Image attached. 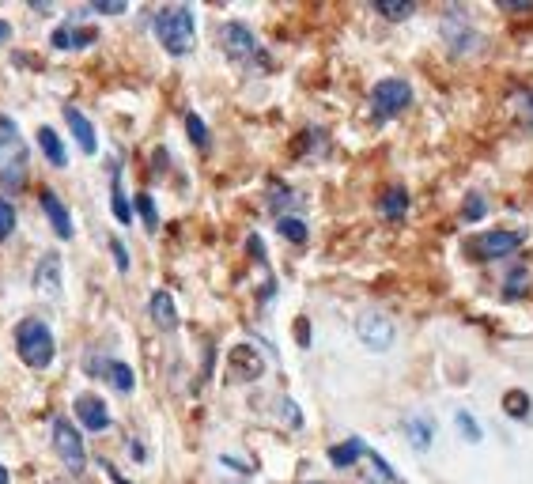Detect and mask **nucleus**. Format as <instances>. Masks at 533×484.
Wrapping results in <instances>:
<instances>
[{"instance_id": "obj_20", "label": "nucleus", "mask_w": 533, "mask_h": 484, "mask_svg": "<svg viewBox=\"0 0 533 484\" xmlns=\"http://www.w3.org/2000/svg\"><path fill=\"white\" fill-rule=\"evenodd\" d=\"M363 450H367L363 447V439H344V443H337V447L329 450V462L337 469H348L352 462H360Z\"/></svg>"}, {"instance_id": "obj_16", "label": "nucleus", "mask_w": 533, "mask_h": 484, "mask_svg": "<svg viewBox=\"0 0 533 484\" xmlns=\"http://www.w3.org/2000/svg\"><path fill=\"white\" fill-rule=\"evenodd\" d=\"M148 314L159 329H178V311H174V295L171 292H155L148 303Z\"/></svg>"}, {"instance_id": "obj_24", "label": "nucleus", "mask_w": 533, "mask_h": 484, "mask_svg": "<svg viewBox=\"0 0 533 484\" xmlns=\"http://www.w3.org/2000/svg\"><path fill=\"white\" fill-rule=\"evenodd\" d=\"M276 231L288 242H307V224L295 220V216H276Z\"/></svg>"}, {"instance_id": "obj_12", "label": "nucleus", "mask_w": 533, "mask_h": 484, "mask_svg": "<svg viewBox=\"0 0 533 484\" xmlns=\"http://www.w3.org/2000/svg\"><path fill=\"white\" fill-rule=\"evenodd\" d=\"M65 121H69L76 144L84 148V156H95V152H99V137H95V125L84 118V110H80V106H65Z\"/></svg>"}, {"instance_id": "obj_10", "label": "nucleus", "mask_w": 533, "mask_h": 484, "mask_svg": "<svg viewBox=\"0 0 533 484\" xmlns=\"http://www.w3.org/2000/svg\"><path fill=\"white\" fill-rule=\"evenodd\" d=\"M35 292L42 295V299H50V303H57L61 299V254H53V250H46L42 258H38V269H35Z\"/></svg>"}, {"instance_id": "obj_4", "label": "nucleus", "mask_w": 533, "mask_h": 484, "mask_svg": "<svg viewBox=\"0 0 533 484\" xmlns=\"http://www.w3.org/2000/svg\"><path fill=\"white\" fill-rule=\"evenodd\" d=\"M53 450H57V458L65 462L69 473H84L87 466L84 439H80V432L72 428V420H65V416H53Z\"/></svg>"}, {"instance_id": "obj_35", "label": "nucleus", "mask_w": 533, "mask_h": 484, "mask_svg": "<svg viewBox=\"0 0 533 484\" xmlns=\"http://www.w3.org/2000/svg\"><path fill=\"white\" fill-rule=\"evenodd\" d=\"M503 12H515V16H530L533 12V4H499Z\"/></svg>"}, {"instance_id": "obj_22", "label": "nucleus", "mask_w": 533, "mask_h": 484, "mask_svg": "<svg viewBox=\"0 0 533 484\" xmlns=\"http://www.w3.org/2000/svg\"><path fill=\"white\" fill-rule=\"evenodd\" d=\"M110 208H114L118 224H129V220H133V205H129V197L121 193V178H114V182H110Z\"/></svg>"}, {"instance_id": "obj_21", "label": "nucleus", "mask_w": 533, "mask_h": 484, "mask_svg": "<svg viewBox=\"0 0 533 484\" xmlns=\"http://www.w3.org/2000/svg\"><path fill=\"white\" fill-rule=\"evenodd\" d=\"M405 432H409L416 450H428L431 439H435V424H431L428 416H413V420H405Z\"/></svg>"}, {"instance_id": "obj_8", "label": "nucleus", "mask_w": 533, "mask_h": 484, "mask_svg": "<svg viewBox=\"0 0 533 484\" xmlns=\"http://www.w3.org/2000/svg\"><path fill=\"white\" fill-rule=\"evenodd\" d=\"M356 333H360V341L367 348H375V352H386V348L394 345V322L379 311H367L360 314V322H356Z\"/></svg>"}, {"instance_id": "obj_23", "label": "nucleus", "mask_w": 533, "mask_h": 484, "mask_svg": "<svg viewBox=\"0 0 533 484\" xmlns=\"http://www.w3.org/2000/svg\"><path fill=\"white\" fill-rule=\"evenodd\" d=\"M526 284H530V269L526 265H511L507 284H503V299H518V292H526Z\"/></svg>"}, {"instance_id": "obj_28", "label": "nucleus", "mask_w": 533, "mask_h": 484, "mask_svg": "<svg viewBox=\"0 0 533 484\" xmlns=\"http://www.w3.org/2000/svg\"><path fill=\"white\" fill-rule=\"evenodd\" d=\"M375 12H379L382 19H394V23H401V19L413 16L416 4H386V0H379V4H375Z\"/></svg>"}, {"instance_id": "obj_15", "label": "nucleus", "mask_w": 533, "mask_h": 484, "mask_svg": "<svg viewBox=\"0 0 533 484\" xmlns=\"http://www.w3.org/2000/svg\"><path fill=\"white\" fill-rule=\"evenodd\" d=\"M91 375H106V379L118 386L121 394H133V386H137V379H133V367L121 360H110L103 367V363H91Z\"/></svg>"}, {"instance_id": "obj_33", "label": "nucleus", "mask_w": 533, "mask_h": 484, "mask_svg": "<svg viewBox=\"0 0 533 484\" xmlns=\"http://www.w3.org/2000/svg\"><path fill=\"white\" fill-rule=\"evenodd\" d=\"M84 12H99V16H125V12H129V4H125V0H114V4H87Z\"/></svg>"}, {"instance_id": "obj_27", "label": "nucleus", "mask_w": 533, "mask_h": 484, "mask_svg": "<svg viewBox=\"0 0 533 484\" xmlns=\"http://www.w3.org/2000/svg\"><path fill=\"white\" fill-rule=\"evenodd\" d=\"M503 409H507V416L522 420V416L530 413V398H526L522 390H507V398H503Z\"/></svg>"}, {"instance_id": "obj_26", "label": "nucleus", "mask_w": 533, "mask_h": 484, "mask_svg": "<svg viewBox=\"0 0 533 484\" xmlns=\"http://www.w3.org/2000/svg\"><path fill=\"white\" fill-rule=\"evenodd\" d=\"M186 133H190L193 148H201V152H205L208 144H212V137H208V129H205V121L197 118V114H186Z\"/></svg>"}, {"instance_id": "obj_37", "label": "nucleus", "mask_w": 533, "mask_h": 484, "mask_svg": "<svg viewBox=\"0 0 533 484\" xmlns=\"http://www.w3.org/2000/svg\"><path fill=\"white\" fill-rule=\"evenodd\" d=\"M103 469H106V477H110V481H114V484H129V481H125V477H121V473H118V469L110 466V462H103Z\"/></svg>"}, {"instance_id": "obj_3", "label": "nucleus", "mask_w": 533, "mask_h": 484, "mask_svg": "<svg viewBox=\"0 0 533 484\" xmlns=\"http://www.w3.org/2000/svg\"><path fill=\"white\" fill-rule=\"evenodd\" d=\"M16 348L27 367H50L53 352H57V341H53V333L46 322L23 318V322L16 326Z\"/></svg>"}, {"instance_id": "obj_19", "label": "nucleus", "mask_w": 533, "mask_h": 484, "mask_svg": "<svg viewBox=\"0 0 533 484\" xmlns=\"http://www.w3.org/2000/svg\"><path fill=\"white\" fill-rule=\"evenodd\" d=\"M443 38L450 42V50L454 53H465L469 46H477V35H473L465 23H454L450 12H447V19H443Z\"/></svg>"}, {"instance_id": "obj_41", "label": "nucleus", "mask_w": 533, "mask_h": 484, "mask_svg": "<svg viewBox=\"0 0 533 484\" xmlns=\"http://www.w3.org/2000/svg\"><path fill=\"white\" fill-rule=\"evenodd\" d=\"M0 484H8V469L0 466Z\"/></svg>"}, {"instance_id": "obj_5", "label": "nucleus", "mask_w": 533, "mask_h": 484, "mask_svg": "<svg viewBox=\"0 0 533 484\" xmlns=\"http://www.w3.org/2000/svg\"><path fill=\"white\" fill-rule=\"evenodd\" d=\"M409 103H413V87L405 80H382V84L371 87V114H375V121L394 118Z\"/></svg>"}, {"instance_id": "obj_11", "label": "nucleus", "mask_w": 533, "mask_h": 484, "mask_svg": "<svg viewBox=\"0 0 533 484\" xmlns=\"http://www.w3.org/2000/svg\"><path fill=\"white\" fill-rule=\"evenodd\" d=\"M72 409H76V416L84 420L87 432H106V428H110V413H106V405L95 398V394H80Z\"/></svg>"}, {"instance_id": "obj_2", "label": "nucleus", "mask_w": 533, "mask_h": 484, "mask_svg": "<svg viewBox=\"0 0 533 484\" xmlns=\"http://www.w3.org/2000/svg\"><path fill=\"white\" fill-rule=\"evenodd\" d=\"M27 182V144L19 137L16 121L0 114V186L19 190Z\"/></svg>"}, {"instance_id": "obj_6", "label": "nucleus", "mask_w": 533, "mask_h": 484, "mask_svg": "<svg viewBox=\"0 0 533 484\" xmlns=\"http://www.w3.org/2000/svg\"><path fill=\"white\" fill-rule=\"evenodd\" d=\"M220 46L235 61H265V53L258 50V38L246 23H224L220 27Z\"/></svg>"}, {"instance_id": "obj_13", "label": "nucleus", "mask_w": 533, "mask_h": 484, "mask_svg": "<svg viewBox=\"0 0 533 484\" xmlns=\"http://www.w3.org/2000/svg\"><path fill=\"white\" fill-rule=\"evenodd\" d=\"M95 38H99V35H95L91 27H76V23H65V27H53L50 46H53V50H84V46H91Z\"/></svg>"}, {"instance_id": "obj_40", "label": "nucleus", "mask_w": 533, "mask_h": 484, "mask_svg": "<svg viewBox=\"0 0 533 484\" xmlns=\"http://www.w3.org/2000/svg\"><path fill=\"white\" fill-rule=\"evenodd\" d=\"M133 458H137V462H144V458H148V450L140 447V443H133Z\"/></svg>"}, {"instance_id": "obj_9", "label": "nucleus", "mask_w": 533, "mask_h": 484, "mask_svg": "<svg viewBox=\"0 0 533 484\" xmlns=\"http://www.w3.org/2000/svg\"><path fill=\"white\" fill-rule=\"evenodd\" d=\"M265 371V360L258 356V348L250 345H235L231 356H227V382H254L261 379Z\"/></svg>"}, {"instance_id": "obj_34", "label": "nucleus", "mask_w": 533, "mask_h": 484, "mask_svg": "<svg viewBox=\"0 0 533 484\" xmlns=\"http://www.w3.org/2000/svg\"><path fill=\"white\" fill-rule=\"evenodd\" d=\"M110 250H114V261H118V269L125 273V269H129V250H125V242L114 239V242H110Z\"/></svg>"}, {"instance_id": "obj_29", "label": "nucleus", "mask_w": 533, "mask_h": 484, "mask_svg": "<svg viewBox=\"0 0 533 484\" xmlns=\"http://www.w3.org/2000/svg\"><path fill=\"white\" fill-rule=\"evenodd\" d=\"M454 420H458V432L465 435V443H481V428H477V420H473V413H458L454 416Z\"/></svg>"}, {"instance_id": "obj_31", "label": "nucleus", "mask_w": 533, "mask_h": 484, "mask_svg": "<svg viewBox=\"0 0 533 484\" xmlns=\"http://www.w3.org/2000/svg\"><path fill=\"white\" fill-rule=\"evenodd\" d=\"M484 212H488V208H484V197H481V193H469V197H465V208H462V220L477 224Z\"/></svg>"}, {"instance_id": "obj_38", "label": "nucleus", "mask_w": 533, "mask_h": 484, "mask_svg": "<svg viewBox=\"0 0 533 484\" xmlns=\"http://www.w3.org/2000/svg\"><path fill=\"white\" fill-rule=\"evenodd\" d=\"M295 329H299V345H307L310 337H307V318H299V322H295Z\"/></svg>"}, {"instance_id": "obj_36", "label": "nucleus", "mask_w": 533, "mask_h": 484, "mask_svg": "<svg viewBox=\"0 0 533 484\" xmlns=\"http://www.w3.org/2000/svg\"><path fill=\"white\" fill-rule=\"evenodd\" d=\"M522 114L530 118V129H533V91H522Z\"/></svg>"}, {"instance_id": "obj_30", "label": "nucleus", "mask_w": 533, "mask_h": 484, "mask_svg": "<svg viewBox=\"0 0 533 484\" xmlns=\"http://www.w3.org/2000/svg\"><path fill=\"white\" fill-rule=\"evenodd\" d=\"M12 231H16V208L0 197V242L12 239Z\"/></svg>"}, {"instance_id": "obj_25", "label": "nucleus", "mask_w": 533, "mask_h": 484, "mask_svg": "<svg viewBox=\"0 0 533 484\" xmlns=\"http://www.w3.org/2000/svg\"><path fill=\"white\" fill-rule=\"evenodd\" d=\"M133 208H137V212H140V220H144V227H148V231H159V212H155L152 193H137V201H133Z\"/></svg>"}, {"instance_id": "obj_7", "label": "nucleus", "mask_w": 533, "mask_h": 484, "mask_svg": "<svg viewBox=\"0 0 533 484\" xmlns=\"http://www.w3.org/2000/svg\"><path fill=\"white\" fill-rule=\"evenodd\" d=\"M518 246H522V235H518V231H488V235H477V239L469 242V258L496 261V258L515 254Z\"/></svg>"}, {"instance_id": "obj_17", "label": "nucleus", "mask_w": 533, "mask_h": 484, "mask_svg": "<svg viewBox=\"0 0 533 484\" xmlns=\"http://www.w3.org/2000/svg\"><path fill=\"white\" fill-rule=\"evenodd\" d=\"M379 212L386 220H405V212H409V193H405V186H390V190L382 193Z\"/></svg>"}, {"instance_id": "obj_32", "label": "nucleus", "mask_w": 533, "mask_h": 484, "mask_svg": "<svg viewBox=\"0 0 533 484\" xmlns=\"http://www.w3.org/2000/svg\"><path fill=\"white\" fill-rule=\"evenodd\" d=\"M363 454L371 458V466L379 469V477H382V481H386V484H401V481H397V473H394V469H390V466H386V462H382V454H379V450H363Z\"/></svg>"}, {"instance_id": "obj_14", "label": "nucleus", "mask_w": 533, "mask_h": 484, "mask_svg": "<svg viewBox=\"0 0 533 484\" xmlns=\"http://www.w3.org/2000/svg\"><path fill=\"white\" fill-rule=\"evenodd\" d=\"M42 208H46V220L53 224L57 239H72V216L69 208H65V201L53 190H42Z\"/></svg>"}, {"instance_id": "obj_1", "label": "nucleus", "mask_w": 533, "mask_h": 484, "mask_svg": "<svg viewBox=\"0 0 533 484\" xmlns=\"http://www.w3.org/2000/svg\"><path fill=\"white\" fill-rule=\"evenodd\" d=\"M152 31L159 38V46L171 57H190L193 46H197V27H193L190 4H163L152 16Z\"/></svg>"}, {"instance_id": "obj_39", "label": "nucleus", "mask_w": 533, "mask_h": 484, "mask_svg": "<svg viewBox=\"0 0 533 484\" xmlns=\"http://www.w3.org/2000/svg\"><path fill=\"white\" fill-rule=\"evenodd\" d=\"M8 38H12V23H4V19H0V46H4Z\"/></svg>"}, {"instance_id": "obj_18", "label": "nucleus", "mask_w": 533, "mask_h": 484, "mask_svg": "<svg viewBox=\"0 0 533 484\" xmlns=\"http://www.w3.org/2000/svg\"><path fill=\"white\" fill-rule=\"evenodd\" d=\"M38 148L46 152V159H50L53 167H69V152H65V144H61V137L53 133L50 125L38 129Z\"/></svg>"}]
</instances>
